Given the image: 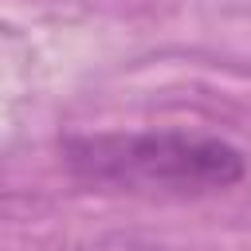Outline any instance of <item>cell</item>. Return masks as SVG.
Returning a JSON list of instances; mask_svg holds the SVG:
<instances>
[{"instance_id": "1", "label": "cell", "mask_w": 251, "mask_h": 251, "mask_svg": "<svg viewBox=\"0 0 251 251\" xmlns=\"http://www.w3.org/2000/svg\"><path fill=\"white\" fill-rule=\"evenodd\" d=\"M67 165L90 184H114L129 192H216L247 173V161L235 145L184 129L71 137Z\"/></svg>"}]
</instances>
